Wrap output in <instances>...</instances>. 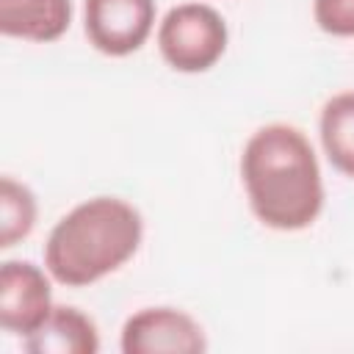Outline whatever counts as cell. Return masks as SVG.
I'll return each mask as SVG.
<instances>
[{
	"mask_svg": "<svg viewBox=\"0 0 354 354\" xmlns=\"http://www.w3.org/2000/svg\"><path fill=\"white\" fill-rule=\"evenodd\" d=\"M241 185L252 216L277 232H301L324 210L326 188L315 147L288 122L257 127L241 149Z\"/></svg>",
	"mask_w": 354,
	"mask_h": 354,
	"instance_id": "cell-1",
	"label": "cell"
},
{
	"mask_svg": "<svg viewBox=\"0 0 354 354\" xmlns=\"http://www.w3.org/2000/svg\"><path fill=\"white\" fill-rule=\"evenodd\" d=\"M144 241L138 207L122 196H91L66 210L44 241V268L64 288H88L127 266Z\"/></svg>",
	"mask_w": 354,
	"mask_h": 354,
	"instance_id": "cell-2",
	"label": "cell"
},
{
	"mask_svg": "<svg viewBox=\"0 0 354 354\" xmlns=\"http://www.w3.org/2000/svg\"><path fill=\"white\" fill-rule=\"evenodd\" d=\"M163 64L180 75H202L213 69L230 44V28L210 3L188 0L171 6L155 30Z\"/></svg>",
	"mask_w": 354,
	"mask_h": 354,
	"instance_id": "cell-3",
	"label": "cell"
},
{
	"mask_svg": "<svg viewBox=\"0 0 354 354\" xmlns=\"http://www.w3.org/2000/svg\"><path fill=\"white\" fill-rule=\"evenodd\" d=\"M158 22L155 0H83V33L108 58L138 53Z\"/></svg>",
	"mask_w": 354,
	"mask_h": 354,
	"instance_id": "cell-4",
	"label": "cell"
},
{
	"mask_svg": "<svg viewBox=\"0 0 354 354\" xmlns=\"http://www.w3.org/2000/svg\"><path fill=\"white\" fill-rule=\"evenodd\" d=\"M119 348L122 354H202L207 351V335L191 313L155 304L124 318Z\"/></svg>",
	"mask_w": 354,
	"mask_h": 354,
	"instance_id": "cell-5",
	"label": "cell"
},
{
	"mask_svg": "<svg viewBox=\"0 0 354 354\" xmlns=\"http://www.w3.org/2000/svg\"><path fill=\"white\" fill-rule=\"evenodd\" d=\"M53 277L44 266L30 260H3L0 263V326L11 335L28 337L36 332L53 301Z\"/></svg>",
	"mask_w": 354,
	"mask_h": 354,
	"instance_id": "cell-6",
	"label": "cell"
},
{
	"mask_svg": "<svg viewBox=\"0 0 354 354\" xmlns=\"http://www.w3.org/2000/svg\"><path fill=\"white\" fill-rule=\"evenodd\" d=\"M28 354H97L100 329L91 315L72 304H55L44 324L22 337Z\"/></svg>",
	"mask_w": 354,
	"mask_h": 354,
	"instance_id": "cell-7",
	"label": "cell"
},
{
	"mask_svg": "<svg viewBox=\"0 0 354 354\" xmlns=\"http://www.w3.org/2000/svg\"><path fill=\"white\" fill-rule=\"evenodd\" d=\"M72 25V0H0V33L33 44L58 41Z\"/></svg>",
	"mask_w": 354,
	"mask_h": 354,
	"instance_id": "cell-8",
	"label": "cell"
},
{
	"mask_svg": "<svg viewBox=\"0 0 354 354\" xmlns=\"http://www.w3.org/2000/svg\"><path fill=\"white\" fill-rule=\"evenodd\" d=\"M318 138L329 166L354 180V88L337 91L321 105Z\"/></svg>",
	"mask_w": 354,
	"mask_h": 354,
	"instance_id": "cell-9",
	"label": "cell"
},
{
	"mask_svg": "<svg viewBox=\"0 0 354 354\" xmlns=\"http://www.w3.org/2000/svg\"><path fill=\"white\" fill-rule=\"evenodd\" d=\"M39 218V202L36 194L14 180L11 174H6L0 180V249L8 252L17 243H22Z\"/></svg>",
	"mask_w": 354,
	"mask_h": 354,
	"instance_id": "cell-10",
	"label": "cell"
},
{
	"mask_svg": "<svg viewBox=\"0 0 354 354\" xmlns=\"http://www.w3.org/2000/svg\"><path fill=\"white\" fill-rule=\"evenodd\" d=\"M315 25L337 39H354V0H313Z\"/></svg>",
	"mask_w": 354,
	"mask_h": 354,
	"instance_id": "cell-11",
	"label": "cell"
}]
</instances>
